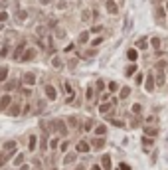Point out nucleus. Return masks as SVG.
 I'll use <instances>...</instances> for the list:
<instances>
[{"mask_svg":"<svg viewBox=\"0 0 168 170\" xmlns=\"http://www.w3.org/2000/svg\"><path fill=\"white\" fill-rule=\"evenodd\" d=\"M36 53H38V51H36L34 47H28V49H24V51H22V55H20V59H18V61H32V59L36 57Z\"/></svg>","mask_w":168,"mask_h":170,"instance_id":"obj_1","label":"nucleus"},{"mask_svg":"<svg viewBox=\"0 0 168 170\" xmlns=\"http://www.w3.org/2000/svg\"><path fill=\"white\" fill-rule=\"evenodd\" d=\"M53 130L59 132L61 136H65V134H67V125H65L61 119H55V121H53Z\"/></svg>","mask_w":168,"mask_h":170,"instance_id":"obj_2","label":"nucleus"},{"mask_svg":"<svg viewBox=\"0 0 168 170\" xmlns=\"http://www.w3.org/2000/svg\"><path fill=\"white\" fill-rule=\"evenodd\" d=\"M36 73L34 71H26L24 75H22V81H24V85H28V87H32V85H36Z\"/></svg>","mask_w":168,"mask_h":170,"instance_id":"obj_3","label":"nucleus"},{"mask_svg":"<svg viewBox=\"0 0 168 170\" xmlns=\"http://www.w3.org/2000/svg\"><path fill=\"white\" fill-rule=\"evenodd\" d=\"M6 113L10 115V117H18V115H22V107H20V103H10V107L6 109Z\"/></svg>","mask_w":168,"mask_h":170,"instance_id":"obj_4","label":"nucleus"},{"mask_svg":"<svg viewBox=\"0 0 168 170\" xmlns=\"http://www.w3.org/2000/svg\"><path fill=\"white\" fill-rule=\"evenodd\" d=\"M24 49H26V40H22V42H20V43H18V45H16V49L12 51V59H16V61H18Z\"/></svg>","mask_w":168,"mask_h":170,"instance_id":"obj_5","label":"nucleus"},{"mask_svg":"<svg viewBox=\"0 0 168 170\" xmlns=\"http://www.w3.org/2000/svg\"><path fill=\"white\" fill-rule=\"evenodd\" d=\"M43 91H45V97H47V99H49V101H55V97H57V91H55V87H53V85H45V87H43Z\"/></svg>","mask_w":168,"mask_h":170,"instance_id":"obj_6","label":"nucleus"},{"mask_svg":"<svg viewBox=\"0 0 168 170\" xmlns=\"http://www.w3.org/2000/svg\"><path fill=\"white\" fill-rule=\"evenodd\" d=\"M75 150H77V152H83V154H87V152L91 150V144H89V142H85V140H79V142L75 144Z\"/></svg>","mask_w":168,"mask_h":170,"instance_id":"obj_7","label":"nucleus"},{"mask_svg":"<svg viewBox=\"0 0 168 170\" xmlns=\"http://www.w3.org/2000/svg\"><path fill=\"white\" fill-rule=\"evenodd\" d=\"M10 103H12V97L6 93V95H2L0 97V111H6L8 107H10Z\"/></svg>","mask_w":168,"mask_h":170,"instance_id":"obj_8","label":"nucleus"},{"mask_svg":"<svg viewBox=\"0 0 168 170\" xmlns=\"http://www.w3.org/2000/svg\"><path fill=\"white\" fill-rule=\"evenodd\" d=\"M154 85H156L154 75H152V73H148V75H146V91H148V93H152V91H154Z\"/></svg>","mask_w":168,"mask_h":170,"instance_id":"obj_9","label":"nucleus"},{"mask_svg":"<svg viewBox=\"0 0 168 170\" xmlns=\"http://www.w3.org/2000/svg\"><path fill=\"white\" fill-rule=\"evenodd\" d=\"M105 8H107L109 14H117V12H119V6H117L113 0H107V2H105Z\"/></svg>","mask_w":168,"mask_h":170,"instance_id":"obj_10","label":"nucleus"},{"mask_svg":"<svg viewBox=\"0 0 168 170\" xmlns=\"http://www.w3.org/2000/svg\"><path fill=\"white\" fill-rule=\"evenodd\" d=\"M113 107H115V105H113L111 101H105V103H103V105L99 107V113H101V115H105V113H109V111H111Z\"/></svg>","mask_w":168,"mask_h":170,"instance_id":"obj_11","label":"nucleus"},{"mask_svg":"<svg viewBox=\"0 0 168 170\" xmlns=\"http://www.w3.org/2000/svg\"><path fill=\"white\" fill-rule=\"evenodd\" d=\"M91 146H93V148H103V146H105V138H103V136H99V138L95 136V138L91 140Z\"/></svg>","mask_w":168,"mask_h":170,"instance_id":"obj_12","label":"nucleus"},{"mask_svg":"<svg viewBox=\"0 0 168 170\" xmlns=\"http://www.w3.org/2000/svg\"><path fill=\"white\" fill-rule=\"evenodd\" d=\"M28 148H30V152H34V150L38 148V136H36V134H32V136H30V142H28Z\"/></svg>","mask_w":168,"mask_h":170,"instance_id":"obj_13","label":"nucleus"},{"mask_svg":"<svg viewBox=\"0 0 168 170\" xmlns=\"http://www.w3.org/2000/svg\"><path fill=\"white\" fill-rule=\"evenodd\" d=\"M93 132H95V136H105V134H107V127H105V125H97Z\"/></svg>","mask_w":168,"mask_h":170,"instance_id":"obj_14","label":"nucleus"},{"mask_svg":"<svg viewBox=\"0 0 168 170\" xmlns=\"http://www.w3.org/2000/svg\"><path fill=\"white\" fill-rule=\"evenodd\" d=\"M144 134L152 138V136H156V134H158V128H156V127H144Z\"/></svg>","mask_w":168,"mask_h":170,"instance_id":"obj_15","label":"nucleus"},{"mask_svg":"<svg viewBox=\"0 0 168 170\" xmlns=\"http://www.w3.org/2000/svg\"><path fill=\"white\" fill-rule=\"evenodd\" d=\"M8 71H10L8 65H2V67H0V81H6V79H8Z\"/></svg>","mask_w":168,"mask_h":170,"instance_id":"obj_16","label":"nucleus"},{"mask_svg":"<svg viewBox=\"0 0 168 170\" xmlns=\"http://www.w3.org/2000/svg\"><path fill=\"white\" fill-rule=\"evenodd\" d=\"M136 47H138V49H146V47H148V40H146V38H138V40H136Z\"/></svg>","mask_w":168,"mask_h":170,"instance_id":"obj_17","label":"nucleus"},{"mask_svg":"<svg viewBox=\"0 0 168 170\" xmlns=\"http://www.w3.org/2000/svg\"><path fill=\"white\" fill-rule=\"evenodd\" d=\"M107 89H109V93H117L119 91V83L117 81H109L107 83Z\"/></svg>","mask_w":168,"mask_h":170,"instance_id":"obj_18","label":"nucleus"},{"mask_svg":"<svg viewBox=\"0 0 168 170\" xmlns=\"http://www.w3.org/2000/svg\"><path fill=\"white\" fill-rule=\"evenodd\" d=\"M75 160H77V154L71 152V154H67V156L63 158V164H71V162H75Z\"/></svg>","mask_w":168,"mask_h":170,"instance_id":"obj_19","label":"nucleus"},{"mask_svg":"<svg viewBox=\"0 0 168 170\" xmlns=\"http://www.w3.org/2000/svg\"><path fill=\"white\" fill-rule=\"evenodd\" d=\"M158 69H160V67H158ZM154 81H156V85H160V87L164 85V71H162V69L158 71V75H156V79H154Z\"/></svg>","mask_w":168,"mask_h":170,"instance_id":"obj_20","label":"nucleus"},{"mask_svg":"<svg viewBox=\"0 0 168 170\" xmlns=\"http://www.w3.org/2000/svg\"><path fill=\"white\" fill-rule=\"evenodd\" d=\"M134 71H136V65H134V63H130V65L125 69V75H126V77H130V75H134Z\"/></svg>","mask_w":168,"mask_h":170,"instance_id":"obj_21","label":"nucleus"},{"mask_svg":"<svg viewBox=\"0 0 168 170\" xmlns=\"http://www.w3.org/2000/svg\"><path fill=\"white\" fill-rule=\"evenodd\" d=\"M130 95V89L128 87H121V93H119V99H126Z\"/></svg>","mask_w":168,"mask_h":170,"instance_id":"obj_22","label":"nucleus"},{"mask_svg":"<svg viewBox=\"0 0 168 170\" xmlns=\"http://www.w3.org/2000/svg\"><path fill=\"white\" fill-rule=\"evenodd\" d=\"M126 57H128V61H136V49H134V47L128 49V51H126Z\"/></svg>","mask_w":168,"mask_h":170,"instance_id":"obj_23","label":"nucleus"},{"mask_svg":"<svg viewBox=\"0 0 168 170\" xmlns=\"http://www.w3.org/2000/svg\"><path fill=\"white\" fill-rule=\"evenodd\" d=\"M51 65H53V67H63V59H61V57H57V55H55V57H53V59H51Z\"/></svg>","mask_w":168,"mask_h":170,"instance_id":"obj_24","label":"nucleus"},{"mask_svg":"<svg viewBox=\"0 0 168 170\" xmlns=\"http://www.w3.org/2000/svg\"><path fill=\"white\" fill-rule=\"evenodd\" d=\"M103 166H105V170H111V156L109 154L103 156Z\"/></svg>","mask_w":168,"mask_h":170,"instance_id":"obj_25","label":"nucleus"},{"mask_svg":"<svg viewBox=\"0 0 168 170\" xmlns=\"http://www.w3.org/2000/svg\"><path fill=\"white\" fill-rule=\"evenodd\" d=\"M87 40H89V32H81L77 42H79V43H87Z\"/></svg>","mask_w":168,"mask_h":170,"instance_id":"obj_26","label":"nucleus"},{"mask_svg":"<svg viewBox=\"0 0 168 170\" xmlns=\"http://www.w3.org/2000/svg\"><path fill=\"white\" fill-rule=\"evenodd\" d=\"M140 111H142V105H140V103H134V105H132V113H134V115H140Z\"/></svg>","mask_w":168,"mask_h":170,"instance_id":"obj_27","label":"nucleus"},{"mask_svg":"<svg viewBox=\"0 0 168 170\" xmlns=\"http://www.w3.org/2000/svg\"><path fill=\"white\" fill-rule=\"evenodd\" d=\"M24 162V154H18V156H14V166H20Z\"/></svg>","mask_w":168,"mask_h":170,"instance_id":"obj_28","label":"nucleus"},{"mask_svg":"<svg viewBox=\"0 0 168 170\" xmlns=\"http://www.w3.org/2000/svg\"><path fill=\"white\" fill-rule=\"evenodd\" d=\"M95 89H97V93H99V91H103V89H105V81H103V79H97V85H95Z\"/></svg>","mask_w":168,"mask_h":170,"instance_id":"obj_29","label":"nucleus"},{"mask_svg":"<svg viewBox=\"0 0 168 170\" xmlns=\"http://www.w3.org/2000/svg\"><path fill=\"white\" fill-rule=\"evenodd\" d=\"M101 43H103V38H101V36H99V38H93V40H91V45H93V47H97V45H101Z\"/></svg>","mask_w":168,"mask_h":170,"instance_id":"obj_30","label":"nucleus"},{"mask_svg":"<svg viewBox=\"0 0 168 170\" xmlns=\"http://www.w3.org/2000/svg\"><path fill=\"white\" fill-rule=\"evenodd\" d=\"M16 85H18V81H8V83L4 85V89H6V91H12V89H14Z\"/></svg>","mask_w":168,"mask_h":170,"instance_id":"obj_31","label":"nucleus"},{"mask_svg":"<svg viewBox=\"0 0 168 170\" xmlns=\"http://www.w3.org/2000/svg\"><path fill=\"white\" fill-rule=\"evenodd\" d=\"M16 18H18V20H26V18H28V12H26V10H20V12L16 14Z\"/></svg>","mask_w":168,"mask_h":170,"instance_id":"obj_32","label":"nucleus"},{"mask_svg":"<svg viewBox=\"0 0 168 170\" xmlns=\"http://www.w3.org/2000/svg\"><path fill=\"white\" fill-rule=\"evenodd\" d=\"M63 93H67V95H69V93H73V89H71V85L67 83V81L63 83Z\"/></svg>","mask_w":168,"mask_h":170,"instance_id":"obj_33","label":"nucleus"},{"mask_svg":"<svg viewBox=\"0 0 168 170\" xmlns=\"http://www.w3.org/2000/svg\"><path fill=\"white\" fill-rule=\"evenodd\" d=\"M164 14H166V12H164V8H156V18H160V20H162V18H164Z\"/></svg>","mask_w":168,"mask_h":170,"instance_id":"obj_34","label":"nucleus"},{"mask_svg":"<svg viewBox=\"0 0 168 170\" xmlns=\"http://www.w3.org/2000/svg\"><path fill=\"white\" fill-rule=\"evenodd\" d=\"M109 121H111L115 127H125V123H123V121H119V119H109Z\"/></svg>","mask_w":168,"mask_h":170,"instance_id":"obj_35","label":"nucleus"},{"mask_svg":"<svg viewBox=\"0 0 168 170\" xmlns=\"http://www.w3.org/2000/svg\"><path fill=\"white\" fill-rule=\"evenodd\" d=\"M150 43H152V47H160V38H152Z\"/></svg>","mask_w":168,"mask_h":170,"instance_id":"obj_36","label":"nucleus"},{"mask_svg":"<svg viewBox=\"0 0 168 170\" xmlns=\"http://www.w3.org/2000/svg\"><path fill=\"white\" fill-rule=\"evenodd\" d=\"M67 121H69V125H71V127H79V123H77V119H75V117H69Z\"/></svg>","mask_w":168,"mask_h":170,"instance_id":"obj_37","label":"nucleus"},{"mask_svg":"<svg viewBox=\"0 0 168 170\" xmlns=\"http://www.w3.org/2000/svg\"><path fill=\"white\" fill-rule=\"evenodd\" d=\"M6 20H8V12H4V10H2V12H0V22L4 24Z\"/></svg>","mask_w":168,"mask_h":170,"instance_id":"obj_38","label":"nucleus"},{"mask_svg":"<svg viewBox=\"0 0 168 170\" xmlns=\"http://www.w3.org/2000/svg\"><path fill=\"white\" fill-rule=\"evenodd\" d=\"M101 30H103V26H93V28H91V34H99Z\"/></svg>","mask_w":168,"mask_h":170,"instance_id":"obj_39","label":"nucleus"},{"mask_svg":"<svg viewBox=\"0 0 168 170\" xmlns=\"http://www.w3.org/2000/svg\"><path fill=\"white\" fill-rule=\"evenodd\" d=\"M8 55V45H4L2 49H0V57H6Z\"/></svg>","mask_w":168,"mask_h":170,"instance_id":"obj_40","label":"nucleus"},{"mask_svg":"<svg viewBox=\"0 0 168 170\" xmlns=\"http://www.w3.org/2000/svg\"><path fill=\"white\" fill-rule=\"evenodd\" d=\"M93 95H95V89L89 87V89H87V99H93Z\"/></svg>","mask_w":168,"mask_h":170,"instance_id":"obj_41","label":"nucleus"},{"mask_svg":"<svg viewBox=\"0 0 168 170\" xmlns=\"http://www.w3.org/2000/svg\"><path fill=\"white\" fill-rule=\"evenodd\" d=\"M142 144H146V146H150V144H152V138H150V136H146V138L142 136Z\"/></svg>","mask_w":168,"mask_h":170,"instance_id":"obj_42","label":"nucleus"},{"mask_svg":"<svg viewBox=\"0 0 168 170\" xmlns=\"http://www.w3.org/2000/svg\"><path fill=\"white\" fill-rule=\"evenodd\" d=\"M89 16H91V14H89L87 10H83V12H81V20H89Z\"/></svg>","mask_w":168,"mask_h":170,"instance_id":"obj_43","label":"nucleus"},{"mask_svg":"<svg viewBox=\"0 0 168 170\" xmlns=\"http://www.w3.org/2000/svg\"><path fill=\"white\" fill-rule=\"evenodd\" d=\"M55 36H57V38H65V30H57Z\"/></svg>","mask_w":168,"mask_h":170,"instance_id":"obj_44","label":"nucleus"},{"mask_svg":"<svg viewBox=\"0 0 168 170\" xmlns=\"http://www.w3.org/2000/svg\"><path fill=\"white\" fill-rule=\"evenodd\" d=\"M67 146H69V142H67V140H65V142H61V144H59V148H61V150H63V152H65V150H67Z\"/></svg>","mask_w":168,"mask_h":170,"instance_id":"obj_45","label":"nucleus"},{"mask_svg":"<svg viewBox=\"0 0 168 170\" xmlns=\"http://www.w3.org/2000/svg\"><path fill=\"white\" fill-rule=\"evenodd\" d=\"M57 8H59V10H63V8H67V2H63V0H61V2L57 4Z\"/></svg>","mask_w":168,"mask_h":170,"instance_id":"obj_46","label":"nucleus"},{"mask_svg":"<svg viewBox=\"0 0 168 170\" xmlns=\"http://www.w3.org/2000/svg\"><path fill=\"white\" fill-rule=\"evenodd\" d=\"M119 168H121V170H130V166H128L126 162H121V166H119Z\"/></svg>","mask_w":168,"mask_h":170,"instance_id":"obj_47","label":"nucleus"},{"mask_svg":"<svg viewBox=\"0 0 168 170\" xmlns=\"http://www.w3.org/2000/svg\"><path fill=\"white\" fill-rule=\"evenodd\" d=\"M40 148H42V150H47V142H45V138L42 140V144H40Z\"/></svg>","mask_w":168,"mask_h":170,"instance_id":"obj_48","label":"nucleus"},{"mask_svg":"<svg viewBox=\"0 0 168 170\" xmlns=\"http://www.w3.org/2000/svg\"><path fill=\"white\" fill-rule=\"evenodd\" d=\"M91 127H93V121H87V123H85V125H83V128H87V130H89V128H91Z\"/></svg>","mask_w":168,"mask_h":170,"instance_id":"obj_49","label":"nucleus"},{"mask_svg":"<svg viewBox=\"0 0 168 170\" xmlns=\"http://www.w3.org/2000/svg\"><path fill=\"white\" fill-rule=\"evenodd\" d=\"M28 113H30V105H26V107L22 109V115H28Z\"/></svg>","mask_w":168,"mask_h":170,"instance_id":"obj_50","label":"nucleus"},{"mask_svg":"<svg viewBox=\"0 0 168 170\" xmlns=\"http://www.w3.org/2000/svg\"><path fill=\"white\" fill-rule=\"evenodd\" d=\"M40 4L42 6H47V4H51V0H40Z\"/></svg>","mask_w":168,"mask_h":170,"instance_id":"obj_51","label":"nucleus"},{"mask_svg":"<svg viewBox=\"0 0 168 170\" xmlns=\"http://www.w3.org/2000/svg\"><path fill=\"white\" fill-rule=\"evenodd\" d=\"M20 170H30V166H28V164H24V162H22V164H20Z\"/></svg>","mask_w":168,"mask_h":170,"instance_id":"obj_52","label":"nucleus"},{"mask_svg":"<svg viewBox=\"0 0 168 170\" xmlns=\"http://www.w3.org/2000/svg\"><path fill=\"white\" fill-rule=\"evenodd\" d=\"M4 160H6V156H2V154H0V166L4 164Z\"/></svg>","mask_w":168,"mask_h":170,"instance_id":"obj_53","label":"nucleus"},{"mask_svg":"<svg viewBox=\"0 0 168 170\" xmlns=\"http://www.w3.org/2000/svg\"><path fill=\"white\" fill-rule=\"evenodd\" d=\"M91 170H103V168H101L99 164H95V166H93V168H91Z\"/></svg>","mask_w":168,"mask_h":170,"instance_id":"obj_54","label":"nucleus"},{"mask_svg":"<svg viewBox=\"0 0 168 170\" xmlns=\"http://www.w3.org/2000/svg\"><path fill=\"white\" fill-rule=\"evenodd\" d=\"M75 170H85V168H83V166H77V168H75Z\"/></svg>","mask_w":168,"mask_h":170,"instance_id":"obj_55","label":"nucleus"},{"mask_svg":"<svg viewBox=\"0 0 168 170\" xmlns=\"http://www.w3.org/2000/svg\"><path fill=\"white\" fill-rule=\"evenodd\" d=\"M0 2H2V4H6V2H8V0H0Z\"/></svg>","mask_w":168,"mask_h":170,"instance_id":"obj_56","label":"nucleus"},{"mask_svg":"<svg viewBox=\"0 0 168 170\" xmlns=\"http://www.w3.org/2000/svg\"><path fill=\"white\" fill-rule=\"evenodd\" d=\"M164 10H166V12H168V4H166V8H164Z\"/></svg>","mask_w":168,"mask_h":170,"instance_id":"obj_57","label":"nucleus"}]
</instances>
